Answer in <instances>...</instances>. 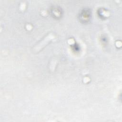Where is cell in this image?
<instances>
[{
  "mask_svg": "<svg viewBox=\"0 0 122 122\" xmlns=\"http://www.w3.org/2000/svg\"><path fill=\"white\" fill-rule=\"evenodd\" d=\"M54 37V35L52 34H49L46 37L44 38V39L43 40V41H41L40 43L38 44L37 45H36L34 48L35 51H39L40 50L41 47L44 46V45L45 44V43L48 42L49 41H50L51 39H53Z\"/></svg>",
  "mask_w": 122,
  "mask_h": 122,
  "instance_id": "cell-1",
  "label": "cell"
}]
</instances>
